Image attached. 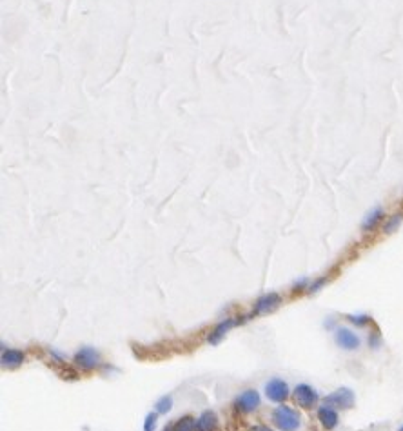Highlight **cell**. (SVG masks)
<instances>
[{
  "mask_svg": "<svg viewBox=\"0 0 403 431\" xmlns=\"http://www.w3.org/2000/svg\"><path fill=\"white\" fill-rule=\"evenodd\" d=\"M273 422L280 431H296L300 428V415L289 406H278L273 411Z\"/></svg>",
  "mask_w": 403,
  "mask_h": 431,
  "instance_id": "obj_1",
  "label": "cell"
},
{
  "mask_svg": "<svg viewBox=\"0 0 403 431\" xmlns=\"http://www.w3.org/2000/svg\"><path fill=\"white\" fill-rule=\"evenodd\" d=\"M323 402H325V406L338 407V409H349V407L354 406V391L349 388H340L334 393L327 395L323 399Z\"/></svg>",
  "mask_w": 403,
  "mask_h": 431,
  "instance_id": "obj_2",
  "label": "cell"
},
{
  "mask_svg": "<svg viewBox=\"0 0 403 431\" xmlns=\"http://www.w3.org/2000/svg\"><path fill=\"white\" fill-rule=\"evenodd\" d=\"M75 364L84 369V371H91V369H95L96 366L100 364V355L96 351L95 347H80L75 355Z\"/></svg>",
  "mask_w": 403,
  "mask_h": 431,
  "instance_id": "obj_3",
  "label": "cell"
},
{
  "mask_svg": "<svg viewBox=\"0 0 403 431\" xmlns=\"http://www.w3.org/2000/svg\"><path fill=\"white\" fill-rule=\"evenodd\" d=\"M294 400L303 409H311L313 406H316V402L320 400V395H318V391L313 386L298 384L296 389H294Z\"/></svg>",
  "mask_w": 403,
  "mask_h": 431,
  "instance_id": "obj_4",
  "label": "cell"
},
{
  "mask_svg": "<svg viewBox=\"0 0 403 431\" xmlns=\"http://www.w3.org/2000/svg\"><path fill=\"white\" fill-rule=\"evenodd\" d=\"M334 340H336V344L342 349H347V351H354L362 344L360 337L356 335L352 330H349V328H338V330L334 331Z\"/></svg>",
  "mask_w": 403,
  "mask_h": 431,
  "instance_id": "obj_5",
  "label": "cell"
},
{
  "mask_svg": "<svg viewBox=\"0 0 403 431\" xmlns=\"http://www.w3.org/2000/svg\"><path fill=\"white\" fill-rule=\"evenodd\" d=\"M265 395L269 400L273 402H284L289 397V386L284 382L282 378H273L269 380L265 386Z\"/></svg>",
  "mask_w": 403,
  "mask_h": 431,
  "instance_id": "obj_6",
  "label": "cell"
},
{
  "mask_svg": "<svg viewBox=\"0 0 403 431\" xmlns=\"http://www.w3.org/2000/svg\"><path fill=\"white\" fill-rule=\"evenodd\" d=\"M282 299H280L278 293H265L261 295L260 299L255 302V309H253V315H267V313L274 311L276 308L280 306Z\"/></svg>",
  "mask_w": 403,
  "mask_h": 431,
  "instance_id": "obj_7",
  "label": "cell"
},
{
  "mask_svg": "<svg viewBox=\"0 0 403 431\" xmlns=\"http://www.w3.org/2000/svg\"><path fill=\"white\" fill-rule=\"evenodd\" d=\"M260 406V393L256 389H245L236 399V407L242 413H251Z\"/></svg>",
  "mask_w": 403,
  "mask_h": 431,
  "instance_id": "obj_8",
  "label": "cell"
},
{
  "mask_svg": "<svg viewBox=\"0 0 403 431\" xmlns=\"http://www.w3.org/2000/svg\"><path fill=\"white\" fill-rule=\"evenodd\" d=\"M318 419H320L321 426L325 428V430H334L336 426H338V413H336V409L331 406H321L318 409Z\"/></svg>",
  "mask_w": 403,
  "mask_h": 431,
  "instance_id": "obj_9",
  "label": "cell"
},
{
  "mask_svg": "<svg viewBox=\"0 0 403 431\" xmlns=\"http://www.w3.org/2000/svg\"><path fill=\"white\" fill-rule=\"evenodd\" d=\"M232 326H236V320H232V318H226V320H222V322L214 328L213 331H211V335H209V344H213V346H216V344H220V340L224 339V335H226L227 331L231 330Z\"/></svg>",
  "mask_w": 403,
  "mask_h": 431,
  "instance_id": "obj_10",
  "label": "cell"
},
{
  "mask_svg": "<svg viewBox=\"0 0 403 431\" xmlns=\"http://www.w3.org/2000/svg\"><path fill=\"white\" fill-rule=\"evenodd\" d=\"M218 426V419L213 411H203V413L196 419L195 431H214Z\"/></svg>",
  "mask_w": 403,
  "mask_h": 431,
  "instance_id": "obj_11",
  "label": "cell"
},
{
  "mask_svg": "<svg viewBox=\"0 0 403 431\" xmlns=\"http://www.w3.org/2000/svg\"><path fill=\"white\" fill-rule=\"evenodd\" d=\"M381 218H383V208H381V206H376V208H373L367 215L363 216L362 229L363 231H371V229H374L379 222H381Z\"/></svg>",
  "mask_w": 403,
  "mask_h": 431,
  "instance_id": "obj_12",
  "label": "cell"
},
{
  "mask_svg": "<svg viewBox=\"0 0 403 431\" xmlns=\"http://www.w3.org/2000/svg\"><path fill=\"white\" fill-rule=\"evenodd\" d=\"M26 355L18 349H4L2 351V364L7 366V368H15V366H20L24 362Z\"/></svg>",
  "mask_w": 403,
  "mask_h": 431,
  "instance_id": "obj_13",
  "label": "cell"
},
{
  "mask_svg": "<svg viewBox=\"0 0 403 431\" xmlns=\"http://www.w3.org/2000/svg\"><path fill=\"white\" fill-rule=\"evenodd\" d=\"M196 420L193 417H182L176 424L173 426V431H195Z\"/></svg>",
  "mask_w": 403,
  "mask_h": 431,
  "instance_id": "obj_14",
  "label": "cell"
},
{
  "mask_svg": "<svg viewBox=\"0 0 403 431\" xmlns=\"http://www.w3.org/2000/svg\"><path fill=\"white\" fill-rule=\"evenodd\" d=\"M173 406V399L171 395H164L156 400V413H167Z\"/></svg>",
  "mask_w": 403,
  "mask_h": 431,
  "instance_id": "obj_15",
  "label": "cell"
},
{
  "mask_svg": "<svg viewBox=\"0 0 403 431\" xmlns=\"http://www.w3.org/2000/svg\"><path fill=\"white\" fill-rule=\"evenodd\" d=\"M403 220V216L398 213V215H392L389 220L385 222V228H383V231L385 233H392V231H396L398 228H400V224H402Z\"/></svg>",
  "mask_w": 403,
  "mask_h": 431,
  "instance_id": "obj_16",
  "label": "cell"
},
{
  "mask_svg": "<svg viewBox=\"0 0 403 431\" xmlns=\"http://www.w3.org/2000/svg\"><path fill=\"white\" fill-rule=\"evenodd\" d=\"M156 420H158V413H149L144 420V431H154Z\"/></svg>",
  "mask_w": 403,
  "mask_h": 431,
  "instance_id": "obj_17",
  "label": "cell"
},
{
  "mask_svg": "<svg viewBox=\"0 0 403 431\" xmlns=\"http://www.w3.org/2000/svg\"><path fill=\"white\" fill-rule=\"evenodd\" d=\"M347 318H349L354 326H367V324L371 322V317H369V315H349Z\"/></svg>",
  "mask_w": 403,
  "mask_h": 431,
  "instance_id": "obj_18",
  "label": "cell"
},
{
  "mask_svg": "<svg viewBox=\"0 0 403 431\" xmlns=\"http://www.w3.org/2000/svg\"><path fill=\"white\" fill-rule=\"evenodd\" d=\"M323 284H325V278H320V280H316L313 286L309 287V291H311V293H316V291H318V289H320Z\"/></svg>",
  "mask_w": 403,
  "mask_h": 431,
  "instance_id": "obj_19",
  "label": "cell"
},
{
  "mask_svg": "<svg viewBox=\"0 0 403 431\" xmlns=\"http://www.w3.org/2000/svg\"><path fill=\"white\" fill-rule=\"evenodd\" d=\"M164 431H173V426H171V428H166Z\"/></svg>",
  "mask_w": 403,
  "mask_h": 431,
  "instance_id": "obj_20",
  "label": "cell"
},
{
  "mask_svg": "<svg viewBox=\"0 0 403 431\" xmlns=\"http://www.w3.org/2000/svg\"><path fill=\"white\" fill-rule=\"evenodd\" d=\"M398 431H403V424H402V426H400V430H398Z\"/></svg>",
  "mask_w": 403,
  "mask_h": 431,
  "instance_id": "obj_21",
  "label": "cell"
}]
</instances>
